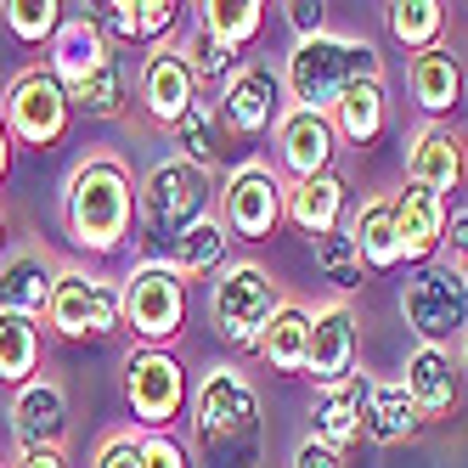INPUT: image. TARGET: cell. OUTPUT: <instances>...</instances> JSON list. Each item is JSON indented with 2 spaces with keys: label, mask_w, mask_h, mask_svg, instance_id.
<instances>
[{
  "label": "cell",
  "mask_w": 468,
  "mask_h": 468,
  "mask_svg": "<svg viewBox=\"0 0 468 468\" xmlns=\"http://www.w3.org/2000/svg\"><path fill=\"white\" fill-rule=\"evenodd\" d=\"M62 231L80 254L108 260L130 243L136 231V181L119 153H90L80 158L62 181Z\"/></svg>",
  "instance_id": "obj_1"
},
{
  "label": "cell",
  "mask_w": 468,
  "mask_h": 468,
  "mask_svg": "<svg viewBox=\"0 0 468 468\" xmlns=\"http://www.w3.org/2000/svg\"><path fill=\"white\" fill-rule=\"evenodd\" d=\"M192 452L204 457V468H260V389L238 367H209L192 389Z\"/></svg>",
  "instance_id": "obj_2"
},
{
  "label": "cell",
  "mask_w": 468,
  "mask_h": 468,
  "mask_svg": "<svg viewBox=\"0 0 468 468\" xmlns=\"http://www.w3.org/2000/svg\"><path fill=\"white\" fill-rule=\"evenodd\" d=\"M361 80H384V57L373 40L361 35H316V40H299L282 57V90H288V108H311L327 113L350 85Z\"/></svg>",
  "instance_id": "obj_3"
},
{
  "label": "cell",
  "mask_w": 468,
  "mask_h": 468,
  "mask_svg": "<svg viewBox=\"0 0 468 468\" xmlns=\"http://www.w3.org/2000/svg\"><path fill=\"white\" fill-rule=\"evenodd\" d=\"M288 305V293L260 260H226L209 282V327L226 350H260V333Z\"/></svg>",
  "instance_id": "obj_4"
},
{
  "label": "cell",
  "mask_w": 468,
  "mask_h": 468,
  "mask_svg": "<svg viewBox=\"0 0 468 468\" xmlns=\"http://www.w3.org/2000/svg\"><path fill=\"white\" fill-rule=\"evenodd\" d=\"M124 327L136 350H170L186 333V277L170 260H136L124 271Z\"/></svg>",
  "instance_id": "obj_5"
},
{
  "label": "cell",
  "mask_w": 468,
  "mask_h": 468,
  "mask_svg": "<svg viewBox=\"0 0 468 468\" xmlns=\"http://www.w3.org/2000/svg\"><path fill=\"white\" fill-rule=\"evenodd\" d=\"M209 197H215V176L192 170V164H181L176 153L158 158L153 170L142 176V192H136V226H142V238L158 243V249H170L197 215H209Z\"/></svg>",
  "instance_id": "obj_6"
},
{
  "label": "cell",
  "mask_w": 468,
  "mask_h": 468,
  "mask_svg": "<svg viewBox=\"0 0 468 468\" xmlns=\"http://www.w3.org/2000/svg\"><path fill=\"white\" fill-rule=\"evenodd\" d=\"M0 119H6V136L12 147H28V153H51L69 142V130H74V102H69V90L57 85L51 69H23L6 96H0Z\"/></svg>",
  "instance_id": "obj_7"
},
{
  "label": "cell",
  "mask_w": 468,
  "mask_h": 468,
  "mask_svg": "<svg viewBox=\"0 0 468 468\" xmlns=\"http://www.w3.org/2000/svg\"><path fill=\"white\" fill-rule=\"evenodd\" d=\"M46 322L62 339H113L124 327V288L113 277L80 271V265H57V282L46 299Z\"/></svg>",
  "instance_id": "obj_8"
},
{
  "label": "cell",
  "mask_w": 468,
  "mask_h": 468,
  "mask_svg": "<svg viewBox=\"0 0 468 468\" xmlns=\"http://www.w3.org/2000/svg\"><path fill=\"white\" fill-rule=\"evenodd\" d=\"M220 220L231 231V243H265L277 238L288 220V181L277 176V164L243 158L220 186Z\"/></svg>",
  "instance_id": "obj_9"
},
{
  "label": "cell",
  "mask_w": 468,
  "mask_h": 468,
  "mask_svg": "<svg viewBox=\"0 0 468 468\" xmlns=\"http://www.w3.org/2000/svg\"><path fill=\"white\" fill-rule=\"evenodd\" d=\"M119 384H124V407H130V418H136L142 434H170V423L192 400L186 367L170 350H136L130 345V356L119 367Z\"/></svg>",
  "instance_id": "obj_10"
},
{
  "label": "cell",
  "mask_w": 468,
  "mask_h": 468,
  "mask_svg": "<svg viewBox=\"0 0 468 468\" xmlns=\"http://www.w3.org/2000/svg\"><path fill=\"white\" fill-rule=\"evenodd\" d=\"M400 316H407L412 339L434 345V350H452L468 327V282H457L446 265H418L400 288Z\"/></svg>",
  "instance_id": "obj_11"
},
{
  "label": "cell",
  "mask_w": 468,
  "mask_h": 468,
  "mask_svg": "<svg viewBox=\"0 0 468 468\" xmlns=\"http://www.w3.org/2000/svg\"><path fill=\"white\" fill-rule=\"evenodd\" d=\"M282 113H288V90H282V69H271V62H243V69L215 90V119H220L226 136H238V142L271 136Z\"/></svg>",
  "instance_id": "obj_12"
},
{
  "label": "cell",
  "mask_w": 468,
  "mask_h": 468,
  "mask_svg": "<svg viewBox=\"0 0 468 468\" xmlns=\"http://www.w3.org/2000/svg\"><path fill=\"white\" fill-rule=\"evenodd\" d=\"M204 85L192 80V69H186V57L176 51V40L170 46H153L147 57H142V69H136V102H142V113L164 130V136H170V130L204 102V96H197Z\"/></svg>",
  "instance_id": "obj_13"
},
{
  "label": "cell",
  "mask_w": 468,
  "mask_h": 468,
  "mask_svg": "<svg viewBox=\"0 0 468 468\" xmlns=\"http://www.w3.org/2000/svg\"><path fill=\"white\" fill-rule=\"evenodd\" d=\"M271 147H277V176L293 181H316L333 176V158H339V136H333V119L311 113V108H288L271 130Z\"/></svg>",
  "instance_id": "obj_14"
},
{
  "label": "cell",
  "mask_w": 468,
  "mask_h": 468,
  "mask_svg": "<svg viewBox=\"0 0 468 468\" xmlns=\"http://www.w3.org/2000/svg\"><path fill=\"white\" fill-rule=\"evenodd\" d=\"M361 367V327H356V311L350 299H327V305L311 311V361H305V378L316 389L350 378Z\"/></svg>",
  "instance_id": "obj_15"
},
{
  "label": "cell",
  "mask_w": 468,
  "mask_h": 468,
  "mask_svg": "<svg viewBox=\"0 0 468 468\" xmlns=\"http://www.w3.org/2000/svg\"><path fill=\"white\" fill-rule=\"evenodd\" d=\"M373 389H378V378L367 373V367H356L350 378L316 389V395H311V434H316L322 446H333V452H350L361 434H367V407H373Z\"/></svg>",
  "instance_id": "obj_16"
},
{
  "label": "cell",
  "mask_w": 468,
  "mask_h": 468,
  "mask_svg": "<svg viewBox=\"0 0 468 468\" xmlns=\"http://www.w3.org/2000/svg\"><path fill=\"white\" fill-rule=\"evenodd\" d=\"M400 389H407V400L418 407L423 423H446L457 412V400H463V367H457L452 350L418 345L407 356V367H400Z\"/></svg>",
  "instance_id": "obj_17"
},
{
  "label": "cell",
  "mask_w": 468,
  "mask_h": 468,
  "mask_svg": "<svg viewBox=\"0 0 468 468\" xmlns=\"http://www.w3.org/2000/svg\"><path fill=\"white\" fill-rule=\"evenodd\" d=\"M6 418H12L17 452L23 446H69V389H62V378H51V373L28 378L17 389Z\"/></svg>",
  "instance_id": "obj_18"
},
{
  "label": "cell",
  "mask_w": 468,
  "mask_h": 468,
  "mask_svg": "<svg viewBox=\"0 0 468 468\" xmlns=\"http://www.w3.org/2000/svg\"><path fill=\"white\" fill-rule=\"evenodd\" d=\"M468 176V147L452 124H418L412 142H407V181L434 192V197H452Z\"/></svg>",
  "instance_id": "obj_19"
},
{
  "label": "cell",
  "mask_w": 468,
  "mask_h": 468,
  "mask_svg": "<svg viewBox=\"0 0 468 468\" xmlns=\"http://www.w3.org/2000/svg\"><path fill=\"white\" fill-rule=\"evenodd\" d=\"M407 90L423 113V124H446L457 108H463V90H468V74H463V57L452 46H429L412 57L407 69Z\"/></svg>",
  "instance_id": "obj_20"
},
{
  "label": "cell",
  "mask_w": 468,
  "mask_h": 468,
  "mask_svg": "<svg viewBox=\"0 0 468 468\" xmlns=\"http://www.w3.org/2000/svg\"><path fill=\"white\" fill-rule=\"evenodd\" d=\"M181 0H102L96 6V23H102L108 46H170L176 23H181Z\"/></svg>",
  "instance_id": "obj_21"
},
{
  "label": "cell",
  "mask_w": 468,
  "mask_h": 468,
  "mask_svg": "<svg viewBox=\"0 0 468 468\" xmlns=\"http://www.w3.org/2000/svg\"><path fill=\"white\" fill-rule=\"evenodd\" d=\"M389 209H395L400 260H407V265H429L434 254H441V238H446V215H452V204L407 181V186L389 197Z\"/></svg>",
  "instance_id": "obj_22"
},
{
  "label": "cell",
  "mask_w": 468,
  "mask_h": 468,
  "mask_svg": "<svg viewBox=\"0 0 468 468\" xmlns=\"http://www.w3.org/2000/svg\"><path fill=\"white\" fill-rule=\"evenodd\" d=\"M108 57H113V46H108V35H102V23H96V12H74V17H62L46 69L57 74L62 90H74V85H85L96 69H102Z\"/></svg>",
  "instance_id": "obj_23"
},
{
  "label": "cell",
  "mask_w": 468,
  "mask_h": 468,
  "mask_svg": "<svg viewBox=\"0 0 468 468\" xmlns=\"http://www.w3.org/2000/svg\"><path fill=\"white\" fill-rule=\"evenodd\" d=\"M327 119H333V136H339V147H356V153L378 147L384 130H389V90H384V80L350 85L339 102L327 108Z\"/></svg>",
  "instance_id": "obj_24"
},
{
  "label": "cell",
  "mask_w": 468,
  "mask_h": 468,
  "mask_svg": "<svg viewBox=\"0 0 468 468\" xmlns=\"http://www.w3.org/2000/svg\"><path fill=\"white\" fill-rule=\"evenodd\" d=\"M57 282V260L46 249H17L0 260V311L12 316H40L46 322V299Z\"/></svg>",
  "instance_id": "obj_25"
},
{
  "label": "cell",
  "mask_w": 468,
  "mask_h": 468,
  "mask_svg": "<svg viewBox=\"0 0 468 468\" xmlns=\"http://www.w3.org/2000/svg\"><path fill=\"white\" fill-rule=\"evenodd\" d=\"M345 209H350V186L345 176H316V181H293L288 186V220L305 231V238H327V231H345Z\"/></svg>",
  "instance_id": "obj_26"
},
{
  "label": "cell",
  "mask_w": 468,
  "mask_h": 468,
  "mask_svg": "<svg viewBox=\"0 0 468 468\" xmlns=\"http://www.w3.org/2000/svg\"><path fill=\"white\" fill-rule=\"evenodd\" d=\"M271 373H282V378H305V361H311V311L305 305H288L271 316V327L260 333V350H254Z\"/></svg>",
  "instance_id": "obj_27"
},
{
  "label": "cell",
  "mask_w": 468,
  "mask_h": 468,
  "mask_svg": "<svg viewBox=\"0 0 468 468\" xmlns=\"http://www.w3.org/2000/svg\"><path fill=\"white\" fill-rule=\"evenodd\" d=\"M345 231H350V243H356L367 271H395L400 265V238H395L389 197H361V209L345 220Z\"/></svg>",
  "instance_id": "obj_28"
},
{
  "label": "cell",
  "mask_w": 468,
  "mask_h": 468,
  "mask_svg": "<svg viewBox=\"0 0 468 468\" xmlns=\"http://www.w3.org/2000/svg\"><path fill=\"white\" fill-rule=\"evenodd\" d=\"M226 249H231V231H226V220L209 209V215H197L170 249H164V260H170L176 271L192 282V277H215L220 265H226Z\"/></svg>",
  "instance_id": "obj_29"
},
{
  "label": "cell",
  "mask_w": 468,
  "mask_h": 468,
  "mask_svg": "<svg viewBox=\"0 0 468 468\" xmlns=\"http://www.w3.org/2000/svg\"><path fill=\"white\" fill-rule=\"evenodd\" d=\"M69 102H74V113H85V119H102V124H113V119H124L130 113V62H124V51L113 46V57L96 69L85 85H74L69 90Z\"/></svg>",
  "instance_id": "obj_30"
},
{
  "label": "cell",
  "mask_w": 468,
  "mask_h": 468,
  "mask_svg": "<svg viewBox=\"0 0 468 468\" xmlns=\"http://www.w3.org/2000/svg\"><path fill=\"white\" fill-rule=\"evenodd\" d=\"M384 28H389L395 46H407L418 57L429 46H446L452 6H441V0H389V6H384Z\"/></svg>",
  "instance_id": "obj_31"
},
{
  "label": "cell",
  "mask_w": 468,
  "mask_h": 468,
  "mask_svg": "<svg viewBox=\"0 0 468 468\" xmlns=\"http://www.w3.org/2000/svg\"><path fill=\"white\" fill-rule=\"evenodd\" d=\"M40 356H46L40 316H12V311H0V384L23 389L28 378H40Z\"/></svg>",
  "instance_id": "obj_32"
},
{
  "label": "cell",
  "mask_w": 468,
  "mask_h": 468,
  "mask_svg": "<svg viewBox=\"0 0 468 468\" xmlns=\"http://www.w3.org/2000/svg\"><path fill=\"white\" fill-rule=\"evenodd\" d=\"M265 12H271L265 0H204V6H192V23H204L226 51H243L260 40Z\"/></svg>",
  "instance_id": "obj_33"
},
{
  "label": "cell",
  "mask_w": 468,
  "mask_h": 468,
  "mask_svg": "<svg viewBox=\"0 0 468 468\" xmlns=\"http://www.w3.org/2000/svg\"><path fill=\"white\" fill-rule=\"evenodd\" d=\"M170 147H176L181 164L215 176V170H220V147H226V130H220V119H215V102H197V108L170 130Z\"/></svg>",
  "instance_id": "obj_34"
},
{
  "label": "cell",
  "mask_w": 468,
  "mask_h": 468,
  "mask_svg": "<svg viewBox=\"0 0 468 468\" xmlns=\"http://www.w3.org/2000/svg\"><path fill=\"white\" fill-rule=\"evenodd\" d=\"M418 429H423V418L407 400V389H400V378L378 384L373 389V407H367V441H373V446H400V441H412Z\"/></svg>",
  "instance_id": "obj_35"
},
{
  "label": "cell",
  "mask_w": 468,
  "mask_h": 468,
  "mask_svg": "<svg viewBox=\"0 0 468 468\" xmlns=\"http://www.w3.org/2000/svg\"><path fill=\"white\" fill-rule=\"evenodd\" d=\"M176 51L186 57V69H192V80H197V85H215V90H220V85H226L231 74L243 69V62H238V51H226V46H220V40L209 35L204 23H192L186 35L176 40Z\"/></svg>",
  "instance_id": "obj_36"
},
{
  "label": "cell",
  "mask_w": 468,
  "mask_h": 468,
  "mask_svg": "<svg viewBox=\"0 0 468 468\" xmlns=\"http://www.w3.org/2000/svg\"><path fill=\"white\" fill-rule=\"evenodd\" d=\"M62 17H69L62 0H6V6H0V28H6L17 46H51Z\"/></svg>",
  "instance_id": "obj_37"
},
{
  "label": "cell",
  "mask_w": 468,
  "mask_h": 468,
  "mask_svg": "<svg viewBox=\"0 0 468 468\" xmlns=\"http://www.w3.org/2000/svg\"><path fill=\"white\" fill-rule=\"evenodd\" d=\"M311 249H316V271L333 282V293H339V299H350L367 282V265H361V254L350 243V231H327V238H316Z\"/></svg>",
  "instance_id": "obj_38"
},
{
  "label": "cell",
  "mask_w": 468,
  "mask_h": 468,
  "mask_svg": "<svg viewBox=\"0 0 468 468\" xmlns=\"http://www.w3.org/2000/svg\"><path fill=\"white\" fill-rule=\"evenodd\" d=\"M434 265H446L457 282H468V209H452V215H446V238H441Z\"/></svg>",
  "instance_id": "obj_39"
},
{
  "label": "cell",
  "mask_w": 468,
  "mask_h": 468,
  "mask_svg": "<svg viewBox=\"0 0 468 468\" xmlns=\"http://www.w3.org/2000/svg\"><path fill=\"white\" fill-rule=\"evenodd\" d=\"M90 468H142V429H113V434H102V446H96Z\"/></svg>",
  "instance_id": "obj_40"
},
{
  "label": "cell",
  "mask_w": 468,
  "mask_h": 468,
  "mask_svg": "<svg viewBox=\"0 0 468 468\" xmlns=\"http://www.w3.org/2000/svg\"><path fill=\"white\" fill-rule=\"evenodd\" d=\"M282 17H288V28H293V46L327 35V6H322V0H288Z\"/></svg>",
  "instance_id": "obj_41"
},
{
  "label": "cell",
  "mask_w": 468,
  "mask_h": 468,
  "mask_svg": "<svg viewBox=\"0 0 468 468\" xmlns=\"http://www.w3.org/2000/svg\"><path fill=\"white\" fill-rule=\"evenodd\" d=\"M142 468H192V452L176 434H142Z\"/></svg>",
  "instance_id": "obj_42"
},
{
  "label": "cell",
  "mask_w": 468,
  "mask_h": 468,
  "mask_svg": "<svg viewBox=\"0 0 468 468\" xmlns=\"http://www.w3.org/2000/svg\"><path fill=\"white\" fill-rule=\"evenodd\" d=\"M288 468H345V452H333V446L316 441V434H305V441L293 446V463Z\"/></svg>",
  "instance_id": "obj_43"
},
{
  "label": "cell",
  "mask_w": 468,
  "mask_h": 468,
  "mask_svg": "<svg viewBox=\"0 0 468 468\" xmlns=\"http://www.w3.org/2000/svg\"><path fill=\"white\" fill-rule=\"evenodd\" d=\"M12 468H74V463H69V446H23Z\"/></svg>",
  "instance_id": "obj_44"
},
{
  "label": "cell",
  "mask_w": 468,
  "mask_h": 468,
  "mask_svg": "<svg viewBox=\"0 0 468 468\" xmlns=\"http://www.w3.org/2000/svg\"><path fill=\"white\" fill-rule=\"evenodd\" d=\"M12 136H6V119H0V186H6V176H12Z\"/></svg>",
  "instance_id": "obj_45"
},
{
  "label": "cell",
  "mask_w": 468,
  "mask_h": 468,
  "mask_svg": "<svg viewBox=\"0 0 468 468\" xmlns=\"http://www.w3.org/2000/svg\"><path fill=\"white\" fill-rule=\"evenodd\" d=\"M452 356H457V367H463V373H468V327H463V339L452 345Z\"/></svg>",
  "instance_id": "obj_46"
},
{
  "label": "cell",
  "mask_w": 468,
  "mask_h": 468,
  "mask_svg": "<svg viewBox=\"0 0 468 468\" xmlns=\"http://www.w3.org/2000/svg\"><path fill=\"white\" fill-rule=\"evenodd\" d=\"M0 260H6V209H0Z\"/></svg>",
  "instance_id": "obj_47"
},
{
  "label": "cell",
  "mask_w": 468,
  "mask_h": 468,
  "mask_svg": "<svg viewBox=\"0 0 468 468\" xmlns=\"http://www.w3.org/2000/svg\"><path fill=\"white\" fill-rule=\"evenodd\" d=\"M0 468H12V463H0Z\"/></svg>",
  "instance_id": "obj_48"
}]
</instances>
